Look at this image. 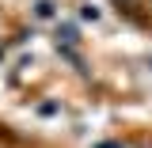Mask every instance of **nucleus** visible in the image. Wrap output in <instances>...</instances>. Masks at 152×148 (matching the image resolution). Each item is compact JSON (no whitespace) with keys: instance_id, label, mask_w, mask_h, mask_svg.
Segmentation results:
<instances>
[{"instance_id":"f257e3e1","label":"nucleus","mask_w":152,"mask_h":148,"mask_svg":"<svg viewBox=\"0 0 152 148\" xmlns=\"http://www.w3.org/2000/svg\"><path fill=\"white\" fill-rule=\"evenodd\" d=\"M34 19H53V0H38L34 4Z\"/></svg>"}]
</instances>
